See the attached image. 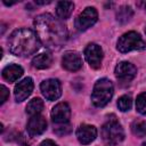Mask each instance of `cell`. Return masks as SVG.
I'll use <instances>...</instances> for the list:
<instances>
[{
	"label": "cell",
	"instance_id": "6da1fadb",
	"mask_svg": "<svg viewBox=\"0 0 146 146\" xmlns=\"http://www.w3.org/2000/svg\"><path fill=\"white\" fill-rule=\"evenodd\" d=\"M35 33L41 43L48 49H59L67 39V30L65 25L50 14H42L35 17L34 22Z\"/></svg>",
	"mask_w": 146,
	"mask_h": 146
},
{
	"label": "cell",
	"instance_id": "7a4b0ae2",
	"mask_svg": "<svg viewBox=\"0 0 146 146\" xmlns=\"http://www.w3.org/2000/svg\"><path fill=\"white\" fill-rule=\"evenodd\" d=\"M40 43L36 33L30 29L15 30L8 39L9 50L16 56H29L34 54L40 48Z\"/></svg>",
	"mask_w": 146,
	"mask_h": 146
},
{
	"label": "cell",
	"instance_id": "3957f363",
	"mask_svg": "<svg viewBox=\"0 0 146 146\" xmlns=\"http://www.w3.org/2000/svg\"><path fill=\"white\" fill-rule=\"evenodd\" d=\"M113 83L108 79H100L94 86L91 102L97 107L105 106L113 96Z\"/></svg>",
	"mask_w": 146,
	"mask_h": 146
},
{
	"label": "cell",
	"instance_id": "277c9868",
	"mask_svg": "<svg viewBox=\"0 0 146 146\" xmlns=\"http://www.w3.org/2000/svg\"><path fill=\"white\" fill-rule=\"evenodd\" d=\"M116 48L121 52H128L131 50H144L146 48V42L143 40L139 33L131 31L120 36Z\"/></svg>",
	"mask_w": 146,
	"mask_h": 146
},
{
	"label": "cell",
	"instance_id": "5b68a950",
	"mask_svg": "<svg viewBox=\"0 0 146 146\" xmlns=\"http://www.w3.org/2000/svg\"><path fill=\"white\" fill-rule=\"evenodd\" d=\"M102 137L104 139L105 143H107L108 145H115L119 144L123 140L124 138V131L122 125L115 121H108L106 122L103 128H102Z\"/></svg>",
	"mask_w": 146,
	"mask_h": 146
},
{
	"label": "cell",
	"instance_id": "8992f818",
	"mask_svg": "<svg viewBox=\"0 0 146 146\" xmlns=\"http://www.w3.org/2000/svg\"><path fill=\"white\" fill-rule=\"evenodd\" d=\"M98 13L94 7H87L75 19V27L79 31H86L97 22Z\"/></svg>",
	"mask_w": 146,
	"mask_h": 146
},
{
	"label": "cell",
	"instance_id": "52a82bcc",
	"mask_svg": "<svg viewBox=\"0 0 146 146\" xmlns=\"http://www.w3.org/2000/svg\"><path fill=\"white\" fill-rule=\"evenodd\" d=\"M42 95L48 100H56L62 95V86L57 79H48L40 84Z\"/></svg>",
	"mask_w": 146,
	"mask_h": 146
},
{
	"label": "cell",
	"instance_id": "ba28073f",
	"mask_svg": "<svg viewBox=\"0 0 146 146\" xmlns=\"http://www.w3.org/2000/svg\"><path fill=\"white\" fill-rule=\"evenodd\" d=\"M84 57L90 67L99 68L103 59V50L96 43H89L84 49Z\"/></svg>",
	"mask_w": 146,
	"mask_h": 146
},
{
	"label": "cell",
	"instance_id": "9c48e42d",
	"mask_svg": "<svg viewBox=\"0 0 146 146\" xmlns=\"http://www.w3.org/2000/svg\"><path fill=\"white\" fill-rule=\"evenodd\" d=\"M137 74V68L129 62H121L115 67V76L123 83L130 82Z\"/></svg>",
	"mask_w": 146,
	"mask_h": 146
},
{
	"label": "cell",
	"instance_id": "30bf717a",
	"mask_svg": "<svg viewBox=\"0 0 146 146\" xmlns=\"http://www.w3.org/2000/svg\"><path fill=\"white\" fill-rule=\"evenodd\" d=\"M51 119L56 124L67 123L71 116V108L67 103H58L51 111Z\"/></svg>",
	"mask_w": 146,
	"mask_h": 146
},
{
	"label": "cell",
	"instance_id": "8fae6325",
	"mask_svg": "<svg viewBox=\"0 0 146 146\" xmlns=\"http://www.w3.org/2000/svg\"><path fill=\"white\" fill-rule=\"evenodd\" d=\"M62 64L65 70L75 72L81 68L82 59H81V56L76 51H66L62 58Z\"/></svg>",
	"mask_w": 146,
	"mask_h": 146
},
{
	"label": "cell",
	"instance_id": "7c38bea8",
	"mask_svg": "<svg viewBox=\"0 0 146 146\" xmlns=\"http://www.w3.org/2000/svg\"><path fill=\"white\" fill-rule=\"evenodd\" d=\"M33 80L31 78H25L21 82H18L15 87V98L16 102L25 100L33 91Z\"/></svg>",
	"mask_w": 146,
	"mask_h": 146
},
{
	"label": "cell",
	"instance_id": "4fadbf2b",
	"mask_svg": "<svg viewBox=\"0 0 146 146\" xmlns=\"http://www.w3.org/2000/svg\"><path fill=\"white\" fill-rule=\"evenodd\" d=\"M76 137L81 144H90L97 137V129L90 124H82L76 130Z\"/></svg>",
	"mask_w": 146,
	"mask_h": 146
},
{
	"label": "cell",
	"instance_id": "5bb4252c",
	"mask_svg": "<svg viewBox=\"0 0 146 146\" xmlns=\"http://www.w3.org/2000/svg\"><path fill=\"white\" fill-rule=\"evenodd\" d=\"M27 132L31 136H38L41 135L42 132H44V130L47 129V121L43 116L41 115H34L31 116V119L27 122Z\"/></svg>",
	"mask_w": 146,
	"mask_h": 146
},
{
	"label": "cell",
	"instance_id": "9a60e30c",
	"mask_svg": "<svg viewBox=\"0 0 146 146\" xmlns=\"http://www.w3.org/2000/svg\"><path fill=\"white\" fill-rule=\"evenodd\" d=\"M22 75H23V68L16 64H10L2 70V76L8 82H15Z\"/></svg>",
	"mask_w": 146,
	"mask_h": 146
},
{
	"label": "cell",
	"instance_id": "2e32d148",
	"mask_svg": "<svg viewBox=\"0 0 146 146\" xmlns=\"http://www.w3.org/2000/svg\"><path fill=\"white\" fill-rule=\"evenodd\" d=\"M74 8V3L71 1H60L57 3L56 7V14L60 19H67Z\"/></svg>",
	"mask_w": 146,
	"mask_h": 146
},
{
	"label": "cell",
	"instance_id": "e0dca14e",
	"mask_svg": "<svg viewBox=\"0 0 146 146\" xmlns=\"http://www.w3.org/2000/svg\"><path fill=\"white\" fill-rule=\"evenodd\" d=\"M52 63V57L51 55L49 54H39L36 55L33 59H32V65L35 67V68H39V70H44V68H48Z\"/></svg>",
	"mask_w": 146,
	"mask_h": 146
},
{
	"label": "cell",
	"instance_id": "ac0fdd59",
	"mask_svg": "<svg viewBox=\"0 0 146 146\" xmlns=\"http://www.w3.org/2000/svg\"><path fill=\"white\" fill-rule=\"evenodd\" d=\"M42 110H43V102L40 98H33L26 105V113L31 116L40 114Z\"/></svg>",
	"mask_w": 146,
	"mask_h": 146
},
{
	"label": "cell",
	"instance_id": "d6986e66",
	"mask_svg": "<svg viewBox=\"0 0 146 146\" xmlns=\"http://www.w3.org/2000/svg\"><path fill=\"white\" fill-rule=\"evenodd\" d=\"M132 15H133V11L130 6H122L116 11V19L120 23H125L132 17Z\"/></svg>",
	"mask_w": 146,
	"mask_h": 146
},
{
	"label": "cell",
	"instance_id": "ffe728a7",
	"mask_svg": "<svg viewBox=\"0 0 146 146\" xmlns=\"http://www.w3.org/2000/svg\"><path fill=\"white\" fill-rule=\"evenodd\" d=\"M131 131L137 137H145L146 136V121L135 120L131 123Z\"/></svg>",
	"mask_w": 146,
	"mask_h": 146
},
{
	"label": "cell",
	"instance_id": "44dd1931",
	"mask_svg": "<svg viewBox=\"0 0 146 146\" xmlns=\"http://www.w3.org/2000/svg\"><path fill=\"white\" fill-rule=\"evenodd\" d=\"M131 105H132V100L130 98V96H121L117 100V107L120 108V111L122 112H127L131 108Z\"/></svg>",
	"mask_w": 146,
	"mask_h": 146
},
{
	"label": "cell",
	"instance_id": "7402d4cb",
	"mask_svg": "<svg viewBox=\"0 0 146 146\" xmlns=\"http://www.w3.org/2000/svg\"><path fill=\"white\" fill-rule=\"evenodd\" d=\"M136 108L140 114H146V92H143L137 97Z\"/></svg>",
	"mask_w": 146,
	"mask_h": 146
},
{
	"label": "cell",
	"instance_id": "603a6c76",
	"mask_svg": "<svg viewBox=\"0 0 146 146\" xmlns=\"http://www.w3.org/2000/svg\"><path fill=\"white\" fill-rule=\"evenodd\" d=\"M54 131H55V133H57L58 136L67 135V133L71 132V127H70V124L64 123V124H60L59 127H56V128L54 129Z\"/></svg>",
	"mask_w": 146,
	"mask_h": 146
},
{
	"label": "cell",
	"instance_id": "cb8c5ba5",
	"mask_svg": "<svg viewBox=\"0 0 146 146\" xmlns=\"http://www.w3.org/2000/svg\"><path fill=\"white\" fill-rule=\"evenodd\" d=\"M1 91H0V94H1V100H0V104H3L6 100H7V98H8V96H9V91H8V89L5 87V86H1Z\"/></svg>",
	"mask_w": 146,
	"mask_h": 146
},
{
	"label": "cell",
	"instance_id": "d4e9b609",
	"mask_svg": "<svg viewBox=\"0 0 146 146\" xmlns=\"http://www.w3.org/2000/svg\"><path fill=\"white\" fill-rule=\"evenodd\" d=\"M40 146H57V144L50 139H46L40 144Z\"/></svg>",
	"mask_w": 146,
	"mask_h": 146
},
{
	"label": "cell",
	"instance_id": "484cf974",
	"mask_svg": "<svg viewBox=\"0 0 146 146\" xmlns=\"http://www.w3.org/2000/svg\"><path fill=\"white\" fill-rule=\"evenodd\" d=\"M50 2H51L50 0H49V1H39V0H36V1H35V3H36V5H47V3H50Z\"/></svg>",
	"mask_w": 146,
	"mask_h": 146
},
{
	"label": "cell",
	"instance_id": "4316f807",
	"mask_svg": "<svg viewBox=\"0 0 146 146\" xmlns=\"http://www.w3.org/2000/svg\"><path fill=\"white\" fill-rule=\"evenodd\" d=\"M141 146H146V141H145V143H143V145H141Z\"/></svg>",
	"mask_w": 146,
	"mask_h": 146
},
{
	"label": "cell",
	"instance_id": "83f0119b",
	"mask_svg": "<svg viewBox=\"0 0 146 146\" xmlns=\"http://www.w3.org/2000/svg\"><path fill=\"white\" fill-rule=\"evenodd\" d=\"M145 32H146V29H145Z\"/></svg>",
	"mask_w": 146,
	"mask_h": 146
}]
</instances>
